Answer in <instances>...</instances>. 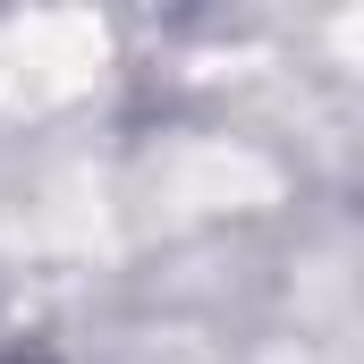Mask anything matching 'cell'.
Here are the masks:
<instances>
[{
    "label": "cell",
    "instance_id": "6da1fadb",
    "mask_svg": "<svg viewBox=\"0 0 364 364\" xmlns=\"http://www.w3.org/2000/svg\"><path fill=\"white\" fill-rule=\"evenodd\" d=\"M9 364H34V356H9Z\"/></svg>",
    "mask_w": 364,
    "mask_h": 364
}]
</instances>
